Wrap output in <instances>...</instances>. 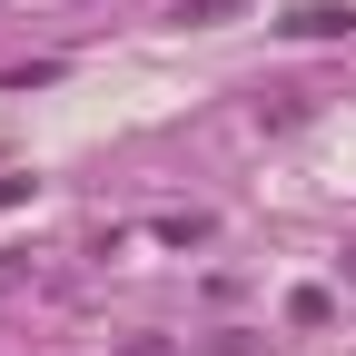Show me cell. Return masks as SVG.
<instances>
[{
	"label": "cell",
	"instance_id": "3957f363",
	"mask_svg": "<svg viewBox=\"0 0 356 356\" xmlns=\"http://www.w3.org/2000/svg\"><path fill=\"white\" fill-rule=\"evenodd\" d=\"M337 267H346V277H356V248H346V257H337Z\"/></svg>",
	"mask_w": 356,
	"mask_h": 356
},
{
	"label": "cell",
	"instance_id": "6da1fadb",
	"mask_svg": "<svg viewBox=\"0 0 356 356\" xmlns=\"http://www.w3.org/2000/svg\"><path fill=\"white\" fill-rule=\"evenodd\" d=\"M277 30L287 40H356V0H297Z\"/></svg>",
	"mask_w": 356,
	"mask_h": 356
},
{
	"label": "cell",
	"instance_id": "7a4b0ae2",
	"mask_svg": "<svg viewBox=\"0 0 356 356\" xmlns=\"http://www.w3.org/2000/svg\"><path fill=\"white\" fill-rule=\"evenodd\" d=\"M178 20H188V30H218V20H238V0H178Z\"/></svg>",
	"mask_w": 356,
	"mask_h": 356
}]
</instances>
